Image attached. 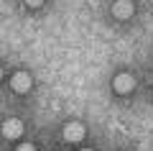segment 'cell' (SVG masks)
<instances>
[{"label":"cell","mask_w":153,"mask_h":151,"mask_svg":"<svg viewBox=\"0 0 153 151\" xmlns=\"http://www.w3.org/2000/svg\"><path fill=\"white\" fill-rule=\"evenodd\" d=\"M64 138L69 141V143H76V141L84 138V125L82 123H69L64 128Z\"/></svg>","instance_id":"3"},{"label":"cell","mask_w":153,"mask_h":151,"mask_svg":"<svg viewBox=\"0 0 153 151\" xmlns=\"http://www.w3.org/2000/svg\"><path fill=\"white\" fill-rule=\"evenodd\" d=\"M82 151H92V149H82Z\"/></svg>","instance_id":"8"},{"label":"cell","mask_w":153,"mask_h":151,"mask_svg":"<svg viewBox=\"0 0 153 151\" xmlns=\"http://www.w3.org/2000/svg\"><path fill=\"white\" fill-rule=\"evenodd\" d=\"M112 87H115L117 95H125V92H130L133 87H135V80H133L130 74H117V77L112 80Z\"/></svg>","instance_id":"1"},{"label":"cell","mask_w":153,"mask_h":151,"mask_svg":"<svg viewBox=\"0 0 153 151\" xmlns=\"http://www.w3.org/2000/svg\"><path fill=\"white\" fill-rule=\"evenodd\" d=\"M112 16L120 18V21L130 18V16H133V3H130V0H117V3L112 5Z\"/></svg>","instance_id":"5"},{"label":"cell","mask_w":153,"mask_h":151,"mask_svg":"<svg viewBox=\"0 0 153 151\" xmlns=\"http://www.w3.org/2000/svg\"><path fill=\"white\" fill-rule=\"evenodd\" d=\"M0 77H3V69H0Z\"/></svg>","instance_id":"9"},{"label":"cell","mask_w":153,"mask_h":151,"mask_svg":"<svg viewBox=\"0 0 153 151\" xmlns=\"http://www.w3.org/2000/svg\"><path fill=\"white\" fill-rule=\"evenodd\" d=\"M18 151H36V146H31V143H23V146H18Z\"/></svg>","instance_id":"6"},{"label":"cell","mask_w":153,"mask_h":151,"mask_svg":"<svg viewBox=\"0 0 153 151\" xmlns=\"http://www.w3.org/2000/svg\"><path fill=\"white\" fill-rule=\"evenodd\" d=\"M3 136L5 138H18V136H23V123L18 118H10L3 123Z\"/></svg>","instance_id":"2"},{"label":"cell","mask_w":153,"mask_h":151,"mask_svg":"<svg viewBox=\"0 0 153 151\" xmlns=\"http://www.w3.org/2000/svg\"><path fill=\"white\" fill-rule=\"evenodd\" d=\"M26 3H28V5H31V8H38V5H41V3H44V0H26Z\"/></svg>","instance_id":"7"},{"label":"cell","mask_w":153,"mask_h":151,"mask_svg":"<svg viewBox=\"0 0 153 151\" xmlns=\"http://www.w3.org/2000/svg\"><path fill=\"white\" fill-rule=\"evenodd\" d=\"M10 87H13L16 92H28V90H31V74H26V72H18V74H13Z\"/></svg>","instance_id":"4"}]
</instances>
